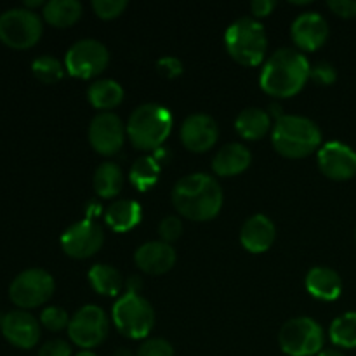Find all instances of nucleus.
<instances>
[{
  "instance_id": "obj_1",
  "label": "nucleus",
  "mask_w": 356,
  "mask_h": 356,
  "mask_svg": "<svg viewBox=\"0 0 356 356\" xmlns=\"http://www.w3.org/2000/svg\"><path fill=\"white\" fill-rule=\"evenodd\" d=\"M222 188L204 172L188 174L172 188V204L181 216L191 221H211L222 207Z\"/></svg>"
},
{
  "instance_id": "obj_2",
  "label": "nucleus",
  "mask_w": 356,
  "mask_h": 356,
  "mask_svg": "<svg viewBox=\"0 0 356 356\" xmlns=\"http://www.w3.org/2000/svg\"><path fill=\"white\" fill-rule=\"evenodd\" d=\"M309 70L312 65L301 51L282 47L264 63L259 86L273 97H292L306 86L309 80Z\"/></svg>"
},
{
  "instance_id": "obj_3",
  "label": "nucleus",
  "mask_w": 356,
  "mask_h": 356,
  "mask_svg": "<svg viewBox=\"0 0 356 356\" xmlns=\"http://www.w3.org/2000/svg\"><path fill=\"white\" fill-rule=\"evenodd\" d=\"M271 143L285 159H305L318 149L322 131L301 115H282L271 129Z\"/></svg>"
},
{
  "instance_id": "obj_4",
  "label": "nucleus",
  "mask_w": 356,
  "mask_h": 356,
  "mask_svg": "<svg viewBox=\"0 0 356 356\" xmlns=\"http://www.w3.org/2000/svg\"><path fill=\"white\" fill-rule=\"evenodd\" d=\"M172 113L165 106L146 103L136 108L127 120L129 139L132 146L141 152L159 149L172 131Z\"/></svg>"
},
{
  "instance_id": "obj_5",
  "label": "nucleus",
  "mask_w": 356,
  "mask_h": 356,
  "mask_svg": "<svg viewBox=\"0 0 356 356\" xmlns=\"http://www.w3.org/2000/svg\"><path fill=\"white\" fill-rule=\"evenodd\" d=\"M225 45L236 63L243 66H257L266 56V31L256 17H240L226 28Z\"/></svg>"
},
{
  "instance_id": "obj_6",
  "label": "nucleus",
  "mask_w": 356,
  "mask_h": 356,
  "mask_svg": "<svg viewBox=\"0 0 356 356\" xmlns=\"http://www.w3.org/2000/svg\"><path fill=\"white\" fill-rule=\"evenodd\" d=\"M111 318L118 332L127 339H146L155 325V312L141 294L125 292L111 309Z\"/></svg>"
},
{
  "instance_id": "obj_7",
  "label": "nucleus",
  "mask_w": 356,
  "mask_h": 356,
  "mask_svg": "<svg viewBox=\"0 0 356 356\" xmlns=\"http://www.w3.org/2000/svg\"><path fill=\"white\" fill-rule=\"evenodd\" d=\"M44 24L35 10L14 7L0 14V40L13 49L33 47L42 37Z\"/></svg>"
},
{
  "instance_id": "obj_8",
  "label": "nucleus",
  "mask_w": 356,
  "mask_h": 356,
  "mask_svg": "<svg viewBox=\"0 0 356 356\" xmlns=\"http://www.w3.org/2000/svg\"><path fill=\"white\" fill-rule=\"evenodd\" d=\"M278 344L289 356H313L323 348V329L309 316H298L284 323Z\"/></svg>"
},
{
  "instance_id": "obj_9",
  "label": "nucleus",
  "mask_w": 356,
  "mask_h": 356,
  "mask_svg": "<svg viewBox=\"0 0 356 356\" xmlns=\"http://www.w3.org/2000/svg\"><path fill=\"white\" fill-rule=\"evenodd\" d=\"M54 278L49 271L30 268L14 278L9 287V298L21 309H31L45 305L54 294Z\"/></svg>"
},
{
  "instance_id": "obj_10",
  "label": "nucleus",
  "mask_w": 356,
  "mask_h": 356,
  "mask_svg": "<svg viewBox=\"0 0 356 356\" xmlns=\"http://www.w3.org/2000/svg\"><path fill=\"white\" fill-rule=\"evenodd\" d=\"M110 52L106 45L94 38L75 42L65 56V68L75 79H94L106 70Z\"/></svg>"
},
{
  "instance_id": "obj_11",
  "label": "nucleus",
  "mask_w": 356,
  "mask_h": 356,
  "mask_svg": "<svg viewBox=\"0 0 356 356\" xmlns=\"http://www.w3.org/2000/svg\"><path fill=\"white\" fill-rule=\"evenodd\" d=\"M108 316L99 306L87 305L72 316L68 325V336L75 346L82 350H92L99 346L108 334Z\"/></svg>"
},
{
  "instance_id": "obj_12",
  "label": "nucleus",
  "mask_w": 356,
  "mask_h": 356,
  "mask_svg": "<svg viewBox=\"0 0 356 356\" xmlns=\"http://www.w3.org/2000/svg\"><path fill=\"white\" fill-rule=\"evenodd\" d=\"M104 242V232L90 219L75 222L61 235V247L66 256L73 259H87L99 252Z\"/></svg>"
},
{
  "instance_id": "obj_13",
  "label": "nucleus",
  "mask_w": 356,
  "mask_h": 356,
  "mask_svg": "<svg viewBox=\"0 0 356 356\" xmlns=\"http://www.w3.org/2000/svg\"><path fill=\"white\" fill-rule=\"evenodd\" d=\"M125 134L127 131H125L120 117L111 111H101L90 120L89 143L99 155H117L124 146Z\"/></svg>"
},
{
  "instance_id": "obj_14",
  "label": "nucleus",
  "mask_w": 356,
  "mask_h": 356,
  "mask_svg": "<svg viewBox=\"0 0 356 356\" xmlns=\"http://www.w3.org/2000/svg\"><path fill=\"white\" fill-rule=\"evenodd\" d=\"M318 167L329 179H351L356 174V152L344 143H325L318 149Z\"/></svg>"
},
{
  "instance_id": "obj_15",
  "label": "nucleus",
  "mask_w": 356,
  "mask_h": 356,
  "mask_svg": "<svg viewBox=\"0 0 356 356\" xmlns=\"http://www.w3.org/2000/svg\"><path fill=\"white\" fill-rule=\"evenodd\" d=\"M3 337L19 350H31L40 339V323L24 309L9 312L0 320Z\"/></svg>"
},
{
  "instance_id": "obj_16",
  "label": "nucleus",
  "mask_w": 356,
  "mask_h": 356,
  "mask_svg": "<svg viewBox=\"0 0 356 356\" xmlns=\"http://www.w3.org/2000/svg\"><path fill=\"white\" fill-rule=\"evenodd\" d=\"M218 138V122L211 115L193 113L181 125V141L193 153H204L211 149Z\"/></svg>"
},
{
  "instance_id": "obj_17",
  "label": "nucleus",
  "mask_w": 356,
  "mask_h": 356,
  "mask_svg": "<svg viewBox=\"0 0 356 356\" xmlns=\"http://www.w3.org/2000/svg\"><path fill=\"white\" fill-rule=\"evenodd\" d=\"M291 37L302 51H316L329 38V23L318 13H302L292 21Z\"/></svg>"
},
{
  "instance_id": "obj_18",
  "label": "nucleus",
  "mask_w": 356,
  "mask_h": 356,
  "mask_svg": "<svg viewBox=\"0 0 356 356\" xmlns=\"http://www.w3.org/2000/svg\"><path fill=\"white\" fill-rule=\"evenodd\" d=\"M277 238L275 222L268 216L256 214L243 222L240 229V242L243 249L252 254H263L271 249Z\"/></svg>"
},
{
  "instance_id": "obj_19",
  "label": "nucleus",
  "mask_w": 356,
  "mask_h": 356,
  "mask_svg": "<svg viewBox=\"0 0 356 356\" xmlns=\"http://www.w3.org/2000/svg\"><path fill=\"white\" fill-rule=\"evenodd\" d=\"M134 261L141 271L148 275H163L176 264V250L170 243L156 240L146 242L136 250Z\"/></svg>"
},
{
  "instance_id": "obj_20",
  "label": "nucleus",
  "mask_w": 356,
  "mask_h": 356,
  "mask_svg": "<svg viewBox=\"0 0 356 356\" xmlns=\"http://www.w3.org/2000/svg\"><path fill=\"white\" fill-rule=\"evenodd\" d=\"M250 162H252V155L247 146H243L242 143H229L214 155L212 170L221 177L236 176L249 169Z\"/></svg>"
},
{
  "instance_id": "obj_21",
  "label": "nucleus",
  "mask_w": 356,
  "mask_h": 356,
  "mask_svg": "<svg viewBox=\"0 0 356 356\" xmlns=\"http://www.w3.org/2000/svg\"><path fill=\"white\" fill-rule=\"evenodd\" d=\"M306 291L320 301H336L343 292V280L332 268L316 266L306 275Z\"/></svg>"
},
{
  "instance_id": "obj_22",
  "label": "nucleus",
  "mask_w": 356,
  "mask_h": 356,
  "mask_svg": "<svg viewBox=\"0 0 356 356\" xmlns=\"http://www.w3.org/2000/svg\"><path fill=\"white\" fill-rule=\"evenodd\" d=\"M141 205L136 200H129V198L113 202V204L106 209V214H104L106 225L117 233L131 232L132 228H136V226L141 222Z\"/></svg>"
},
{
  "instance_id": "obj_23",
  "label": "nucleus",
  "mask_w": 356,
  "mask_h": 356,
  "mask_svg": "<svg viewBox=\"0 0 356 356\" xmlns=\"http://www.w3.org/2000/svg\"><path fill=\"white\" fill-rule=\"evenodd\" d=\"M271 125V117L266 110L261 108H245L238 113L235 120V129L243 139L249 141H256L266 134Z\"/></svg>"
},
{
  "instance_id": "obj_24",
  "label": "nucleus",
  "mask_w": 356,
  "mask_h": 356,
  "mask_svg": "<svg viewBox=\"0 0 356 356\" xmlns=\"http://www.w3.org/2000/svg\"><path fill=\"white\" fill-rule=\"evenodd\" d=\"M87 97H89V103L96 110L108 111L113 110L115 106H118L122 103V99H124V89L113 79L96 80L87 89Z\"/></svg>"
},
{
  "instance_id": "obj_25",
  "label": "nucleus",
  "mask_w": 356,
  "mask_h": 356,
  "mask_svg": "<svg viewBox=\"0 0 356 356\" xmlns=\"http://www.w3.org/2000/svg\"><path fill=\"white\" fill-rule=\"evenodd\" d=\"M89 282L97 294L108 296V298L120 294L125 285L120 271L110 264H94L89 270Z\"/></svg>"
},
{
  "instance_id": "obj_26",
  "label": "nucleus",
  "mask_w": 356,
  "mask_h": 356,
  "mask_svg": "<svg viewBox=\"0 0 356 356\" xmlns=\"http://www.w3.org/2000/svg\"><path fill=\"white\" fill-rule=\"evenodd\" d=\"M82 16V3L79 0H51L44 6V19L56 28L75 24Z\"/></svg>"
},
{
  "instance_id": "obj_27",
  "label": "nucleus",
  "mask_w": 356,
  "mask_h": 356,
  "mask_svg": "<svg viewBox=\"0 0 356 356\" xmlns=\"http://www.w3.org/2000/svg\"><path fill=\"white\" fill-rule=\"evenodd\" d=\"M160 176V162L156 155H143L132 163L131 170H129V179H131L132 186L138 191H148L153 188L159 181Z\"/></svg>"
},
{
  "instance_id": "obj_28",
  "label": "nucleus",
  "mask_w": 356,
  "mask_h": 356,
  "mask_svg": "<svg viewBox=\"0 0 356 356\" xmlns=\"http://www.w3.org/2000/svg\"><path fill=\"white\" fill-rule=\"evenodd\" d=\"M124 188V172L113 162L101 163L94 174V190L101 198H113Z\"/></svg>"
},
{
  "instance_id": "obj_29",
  "label": "nucleus",
  "mask_w": 356,
  "mask_h": 356,
  "mask_svg": "<svg viewBox=\"0 0 356 356\" xmlns=\"http://www.w3.org/2000/svg\"><path fill=\"white\" fill-rule=\"evenodd\" d=\"M329 334L330 341L336 346L346 348V350L356 348V313L350 312L337 316L330 325Z\"/></svg>"
},
{
  "instance_id": "obj_30",
  "label": "nucleus",
  "mask_w": 356,
  "mask_h": 356,
  "mask_svg": "<svg viewBox=\"0 0 356 356\" xmlns=\"http://www.w3.org/2000/svg\"><path fill=\"white\" fill-rule=\"evenodd\" d=\"M65 70L66 68L61 65V61L52 58V56H40V58L33 59V63H31V72L44 83L59 82L65 75Z\"/></svg>"
},
{
  "instance_id": "obj_31",
  "label": "nucleus",
  "mask_w": 356,
  "mask_h": 356,
  "mask_svg": "<svg viewBox=\"0 0 356 356\" xmlns=\"http://www.w3.org/2000/svg\"><path fill=\"white\" fill-rule=\"evenodd\" d=\"M70 316L66 313V309L59 308V306H49L42 312L40 315V323L51 332H59L63 329H68L70 325Z\"/></svg>"
},
{
  "instance_id": "obj_32",
  "label": "nucleus",
  "mask_w": 356,
  "mask_h": 356,
  "mask_svg": "<svg viewBox=\"0 0 356 356\" xmlns=\"http://www.w3.org/2000/svg\"><path fill=\"white\" fill-rule=\"evenodd\" d=\"M136 356H174V348L169 341L162 337H153V339H146L138 348Z\"/></svg>"
},
{
  "instance_id": "obj_33",
  "label": "nucleus",
  "mask_w": 356,
  "mask_h": 356,
  "mask_svg": "<svg viewBox=\"0 0 356 356\" xmlns=\"http://www.w3.org/2000/svg\"><path fill=\"white\" fill-rule=\"evenodd\" d=\"M92 9L101 19H115L127 9L125 0H92Z\"/></svg>"
},
{
  "instance_id": "obj_34",
  "label": "nucleus",
  "mask_w": 356,
  "mask_h": 356,
  "mask_svg": "<svg viewBox=\"0 0 356 356\" xmlns=\"http://www.w3.org/2000/svg\"><path fill=\"white\" fill-rule=\"evenodd\" d=\"M337 79V72L330 63L320 61L309 70V80L320 83V86H332Z\"/></svg>"
},
{
  "instance_id": "obj_35",
  "label": "nucleus",
  "mask_w": 356,
  "mask_h": 356,
  "mask_svg": "<svg viewBox=\"0 0 356 356\" xmlns=\"http://www.w3.org/2000/svg\"><path fill=\"white\" fill-rule=\"evenodd\" d=\"M159 235L162 238V242L165 243H172L176 240H179V236L183 235V222H181V219L174 218V216L162 219V222L159 226Z\"/></svg>"
},
{
  "instance_id": "obj_36",
  "label": "nucleus",
  "mask_w": 356,
  "mask_h": 356,
  "mask_svg": "<svg viewBox=\"0 0 356 356\" xmlns=\"http://www.w3.org/2000/svg\"><path fill=\"white\" fill-rule=\"evenodd\" d=\"M156 70L165 79H176L183 73V63L176 56H163L156 61Z\"/></svg>"
},
{
  "instance_id": "obj_37",
  "label": "nucleus",
  "mask_w": 356,
  "mask_h": 356,
  "mask_svg": "<svg viewBox=\"0 0 356 356\" xmlns=\"http://www.w3.org/2000/svg\"><path fill=\"white\" fill-rule=\"evenodd\" d=\"M38 356H72V348L66 341L52 339L40 348Z\"/></svg>"
},
{
  "instance_id": "obj_38",
  "label": "nucleus",
  "mask_w": 356,
  "mask_h": 356,
  "mask_svg": "<svg viewBox=\"0 0 356 356\" xmlns=\"http://www.w3.org/2000/svg\"><path fill=\"white\" fill-rule=\"evenodd\" d=\"M329 9L339 17H355L356 16V0H329Z\"/></svg>"
},
{
  "instance_id": "obj_39",
  "label": "nucleus",
  "mask_w": 356,
  "mask_h": 356,
  "mask_svg": "<svg viewBox=\"0 0 356 356\" xmlns=\"http://www.w3.org/2000/svg\"><path fill=\"white\" fill-rule=\"evenodd\" d=\"M277 7V2L275 0H254L250 3V10L256 17H264L271 13V10Z\"/></svg>"
},
{
  "instance_id": "obj_40",
  "label": "nucleus",
  "mask_w": 356,
  "mask_h": 356,
  "mask_svg": "<svg viewBox=\"0 0 356 356\" xmlns=\"http://www.w3.org/2000/svg\"><path fill=\"white\" fill-rule=\"evenodd\" d=\"M318 356H344L339 350H322Z\"/></svg>"
},
{
  "instance_id": "obj_41",
  "label": "nucleus",
  "mask_w": 356,
  "mask_h": 356,
  "mask_svg": "<svg viewBox=\"0 0 356 356\" xmlns=\"http://www.w3.org/2000/svg\"><path fill=\"white\" fill-rule=\"evenodd\" d=\"M75 356H97L92 350H80Z\"/></svg>"
},
{
  "instance_id": "obj_42",
  "label": "nucleus",
  "mask_w": 356,
  "mask_h": 356,
  "mask_svg": "<svg viewBox=\"0 0 356 356\" xmlns=\"http://www.w3.org/2000/svg\"><path fill=\"white\" fill-rule=\"evenodd\" d=\"M115 356H134V355H132L129 350H124V348H120V350H118L117 353H115Z\"/></svg>"
}]
</instances>
